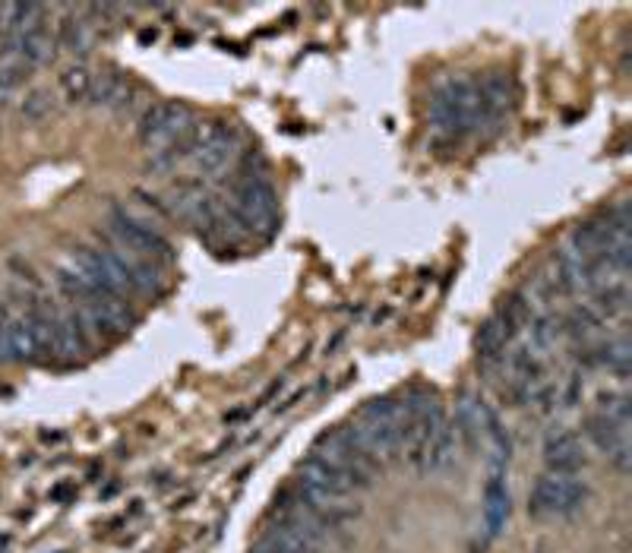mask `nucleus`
Returning <instances> with one entry per match:
<instances>
[{
    "instance_id": "a878e982",
    "label": "nucleus",
    "mask_w": 632,
    "mask_h": 553,
    "mask_svg": "<svg viewBox=\"0 0 632 553\" xmlns=\"http://www.w3.org/2000/svg\"><path fill=\"white\" fill-rule=\"evenodd\" d=\"M10 95H13L10 89H4V86H0V105H4V102H7V98H10Z\"/></svg>"
},
{
    "instance_id": "f8f14e48",
    "label": "nucleus",
    "mask_w": 632,
    "mask_h": 553,
    "mask_svg": "<svg viewBox=\"0 0 632 553\" xmlns=\"http://www.w3.org/2000/svg\"><path fill=\"white\" fill-rule=\"evenodd\" d=\"M89 351V326L83 323V316L64 310L54 313V358L76 361Z\"/></svg>"
},
{
    "instance_id": "4468645a",
    "label": "nucleus",
    "mask_w": 632,
    "mask_h": 553,
    "mask_svg": "<svg viewBox=\"0 0 632 553\" xmlns=\"http://www.w3.org/2000/svg\"><path fill=\"white\" fill-rule=\"evenodd\" d=\"M282 522L294 531V535H301L307 544H313L316 550H323V547L332 541V525H329V522H323V519L316 516L313 509H307L301 500H294V503H288V506H285Z\"/></svg>"
},
{
    "instance_id": "f03ea898",
    "label": "nucleus",
    "mask_w": 632,
    "mask_h": 553,
    "mask_svg": "<svg viewBox=\"0 0 632 553\" xmlns=\"http://www.w3.org/2000/svg\"><path fill=\"white\" fill-rule=\"evenodd\" d=\"M430 127L446 140L481 133V95L474 79H446L430 98Z\"/></svg>"
},
{
    "instance_id": "4be33fe9",
    "label": "nucleus",
    "mask_w": 632,
    "mask_h": 553,
    "mask_svg": "<svg viewBox=\"0 0 632 553\" xmlns=\"http://www.w3.org/2000/svg\"><path fill=\"white\" fill-rule=\"evenodd\" d=\"M57 45H64V48L73 51V54H86L89 45H92L89 26L83 23V19H64V23H61V32H57Z\"/></svg>"
},
{
    "instance_id": "0eeeda50",
    "label": "nucleus",
    "mask_w": 632,
    "mask_h": 553,
    "mask_svg": "<svg viewBox=\"0 0 632 553\" xmlns=\"http://www.w3.org/2000/svg\"><path fill=\"white\" fill-rule=\"evenodd\" d=\"M474 83H478L481 95V133H500L512 117V108H516V79L506 70H490L481 79H474Z\"/></svg>"
},
{
    "instance_id": "a211bd4d",
    "label": "nucleus",
    "mask_w": 632,
    "mask_h": 553,
    "mask_svg": "<svg viewBox=\"0 0 632 553\" xmlns=\"http://www.w3.org/2000/svg\"><path fill=\"white\" fill-rule=\"evenodd\" d=\"M89 102L92 105H102V108H124L130 102V83L121 73H102L92 79V92H89Z\"/></svg>"
},
{
    "instance_id": "cd10ccee",
    "label": "nucleus",
    "mask_w": 632,
    "mask_h": 553,
    "mask_svg": "<svg viewBox=\"0 0 632 553\" xmlns=\"http://www.w3.org/2000/svg\"><path fill=\"white\" fill-rule=\"evenodd\" d=\"M541 553H544V550H541Z\"/></svg>"
},
{
    "instance_id": "aec40b11",
    "label": "nucleus",
    "mask_w": 632,
    "mask_h": 553,
    "mask_svg": "<svg viewBox=\"0 0 632 553\" xmlns=\"http://www.w3.org/2000/svg\"><path fill=\"white\" fill-rule=\"evenodd\" d=\"M528 329H531V348L535 351H553L557 348V342L563 339V320L553 313H544V316H535V320H528Z\"/></svg>"
},
{
    "instance_id": "bb28decb",
    "label": "nucleus",
    "mask_w": 632,
    "mask_h": 553,
    "mask_svg": "<svg viewBox=\"0 0 632 553\" xmlns=\"http://www.w3.org/2000/svg\"><path fill=\"white\" fill-rule=\"evenodd\" d=\"M250 553H263V550H260V547H253V550H250Z\"/></svg>"
},
{
    "instance_id": "9b49d317",
    "label": "nucleus",
    "mask_w": 632,
    "mask_h": 553,
    "mask_svg": "<svg viewBox=\"0 0 632 553\" xmlns=\"http://www.w3.org/2000/svg\"><path fill=\"white\" fill-rule=\"evenodd\" d=\"M298 487H307V490H316V493H326V497L332 500H351L354 497V487L348 474L335 471L332 465L320 462V459H307L301 465V474H298Z\"/></svg>"
},
{
    "instance_id": "ddd939ff",
    "label": "nucleus",
    "mask_w": 632,
    "mask_h": 553,
    "mask_svg": "<svg viewBox=\"0 0 632 553\" xmlns=\"http://www.w3.org/2000/svg\"><path fill=\"white\" fill-rule=\"evenodd\" d=\"M512 516V497L506 487V474H487L484 484V528L487 538H500Z\"/></svg>"
},
{
    "instance_id": "9d476101",
    "label": "nucleus",
    "mask_w": 632,
    "mask_h": 553,
    "mask_svg": "<svg viewBox=\"0 0 632 553\" xmlns=\"http://www.w3.org/2000/svg\"><path fill=\"white\" fill-rule=\"evenodd\" d=\"M585 446L572 430L557 427L544 440V465L550 474H579L585 468Z\"/></svg>"
},
{
    "instance_id": "7ed1b4c3",
    "label": "nucleus",
    "mask_w": 632,
    "mask_h": 553,
    "mask_svg": "<svg viewBox=\"0 0 632 553\" xmlns=\"http://www.w3.org/2000/svg\"><path fill=\"white\" fill-rule=\"evenodd\" d=\"M231 212L241 219L250 234L269 237L279 228V193L266 181L263 174H241L234 184Z\"/></svg>"
},
{
    "instance_id": "393cba45",
    "label": "nucleus",
    "mask_w": 632,
    "mask_h": 553,
    "mask_svg": "<svg viewBox=\"0 0 632 553\" xmlns=\"http://www.w3.org/2000/svg\"><path fill=\"white\" fill-rule=\"evenodd\" d=\"M7 320H10V310L0 307V361H13L10 358V335H7Z\"/></svg>"
},
{
    "instance_id": "412c9836",
    "label": "nucleus",
    "mask_w": 632,
    "mask_h": 553,
    "mask_svg": "<svg viewBox=\"0 0 632 553\" xmlns=\"http://www.w3.org/2000/svg\"><path fill=\"white\" fill-rule=\"evenodd\" d=\"M92 73L83 64H73L61 73V92L67 102H86L89 92H92Z\"/></svg>"
},
{
    "instance_id": "5701e85b",
    "label": "nucleus",
    "mask_w": 632,
    "mask_h": 553,
    "mask_svg": "<svg viewBox=\"0 0 632 553\" xmlns=\"http://www.w3.org/2000/svg\"><path fill=\"white\" fill-rule=\"evenodd\" d=\"M598 361H601L610 373H617L620 380H626V373H629V342H626V339L607 342V345L598 351Z\"/></svg>"
},
{
    "instance_id": "423d86ee",
    "label": "nucleus",
    "mask_w": 632,
    "mask_h": 553,
    "mask_svg": "<svg viewBox=\"0 0 632 553\" xmlns=\"http://www.w3.org/2000/svg\"><path fill=\"white\" fill-rule=\"evenodd\" d=\"M237 155V133L228 124H209V127H196V136L190 143L187 162L200 177H212L231 165V158Z\"/></svg>"
},
{
    "instance_id": "6e6552de",
    "label": "nucleus",
    "mask_w": 632,
    "mask_h": 553,
    "mask_svg": "<svg viewBox=\"0 0 632 553\" xmlns=\"http://www.w3.org/2000/svg\"><path fill=\"white\" fill-rule=\"evenodd\" d=\"M108 228L117 237V247L130 250L133 256H140V260H152V256H162L165 260V256L171 253V247L162 234H158L152 225H146L143 219H136L133 212L121 209V206H114L108 212Z\"/></svg>"
},
{
    "instance_id": "2eb2a0df",
    "label": "nucleus",
    "mask_w": 632,
    "mask_h": 553,
    "mask_svg": "<svg viewBox=\"0 0 632 553\" xmlns=\"http://www.w3.org/2000/svg\"><path fill=\"white\" fill-rule=\"evenodd\" d=\"M591 310H595L598 320H617V316L626 313L629 307V291H626V282L623 279H607L601 282L595 291H591Z\"/></svg>"
},
{
    "instance_id": "39448f33",
    "label": "nucleus",
    "mask_w": 632,
    "mask_h": 553,
    "mask_svg": "<svg viewBox=\"0 0 632 553\" xmlns=\"http://www.w3.org/2000/svg\"><path fill=\"white\" fill-rule=\"evenodd\" d=\"M313 459H320V462H326V465H332L335 471H342V474H348L351 478V484L354 487H370L373 484V478H377V465H373L364 452L351 443V437L345 433V427H339V430H329V433H323L320 440L313 443V452H310Z\"/></svg>"
},
{
    "instance_id": "f3484780",
    "label": "nucleus",
    "mask_w": 632,
    "mask_h": 553,
    "mask_svg": "<svg viewBox=\"0 0 632 553\" xmlns=\"http://www.w3.org/2000/svg\"><path fill=\"white\" fill-rule=\"evenodd\" d=\"M7 335H10V358H13V361H32V358H38L29 310H19V313L10 310Z\"/></svg>"
},
{
    "instance_id": "b1692460",
    "label": "nucleus",
    "mask_w": 632,
    "mask_h": 553,
    "mask_svg": "<svg viewBox=\"0 0 632 553\" xmlns=\"http://www.w3.org/2000/svg\"><path fill=\"white\" fill-rule=\"evenodd\" d=\"M54 108V95L48 89H32L26 98H23V105H19V111H23L26 121H42V117H48Z\"/></svg>"
},
{
    "instance_id": "6ab92c4d",
    "label": "nucleus",
    "mask_w": 632,
    "mask_h": 553,
    "mask_svg": "<svg viewBox=\"0 0 632 553\" xmlns=\"http://www.w3.org/2000/svg\"><path fill=\"white\" fill-rule=\"evenodd\" d=\"M256 547H260L263 553H323V550H316L313 544H307L301 535H294V531L285 522L269 525L263 541L256 544Z\"/></svg>"
},
{
    "instance_id": "20e7f679",
    "label": "nucleus",
    "mask_w": 632,
    "mask_h": 553,
    "mask_svg": "<svg viewBox=\"0 0 632 553\" xmlns=\"http://www.w3.org/2000/svg\"><path fill=\"white\" fill-rule=\"evenodd\" d=\"M591 487L579 478V474H541L535 490H531L528 509L535 516H576V512L588 503Z\"/></svg>"
},
{
    "instance_id": "1a4fd4ad",
    "label": "nucleus",
    "mask_w": 632,
    "mask_h": 553,
    "mask_svg": "<svg viewBox=\"0 0 632 553\" xmlns=\"http://www.w3.org/2000/svg\"><path fill=\"white\" fill-rule=\"evenodd\" d=\"M79 316H83V323L102 335V339H121V335L130 332L133 326V316L127 313L121 298H102V294H95V298L79 304Z\"/></svg>"
},
{
    "instance_id": "f257e3e1",
    "label": "nucleus",
    "mask_w": 632,
    "mask_h": 553,
    "mask_svg": "<svg viewBox=\"0 0 632 553\" xmlns=\"http://www.w3.org/2000/svg\"><path fill=\"white\" fill-rule=\"evenodd\" d=\"M196 136L193 111L181 102H155L140 124V143L152 152V168H174L187 158Z\"/></svg>"
},
{
    "instance_id": "dca6fc26",
    "label": "nucleus",
    "mask_w": 632,
    "mask_h": 553,
    "mask_svg": "<svg viewBox=\"0 0 632 553\" xmlns=\"http://www.w3.org/2000/svg\"><path fill=\"white\" fill-rule=\"evenodd\" d=\"M585 437L595 443L598 452H604L607 459L617 456L623 446H629L626 443V427H620L617 421L604 418V414H591V418L585 421Z\"/></svg>"
}]
</instances>
